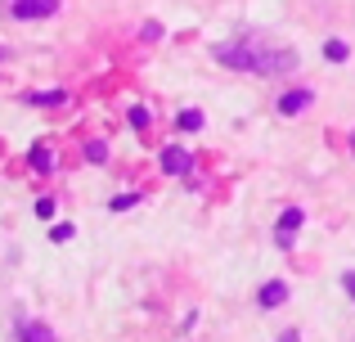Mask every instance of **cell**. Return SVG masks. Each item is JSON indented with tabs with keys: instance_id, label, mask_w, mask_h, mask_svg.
<instances>
[{
	"instance_id": "obj_1",
	"label": "cell",
	"mask_w": 355,
	"mask_h": 342,
	"mask_svg": "<svg viewBox=\"0 0 355 342\" xmlns=\"http://www.w3.org/2000/svg\"><path fill=\"white\" fill-rule=\"evenodd\" d=\"M261 50L266 45L257 41H234V45H216V63H225V68H239V72H257L261 68Z\"/></svg>"
},
{
	"instance_id": "obj_2",
	"label": "cell",
	"mask_w": 355,
	"mask_h": 342,
	"mask_svg": "<svg viewBox=\"0 0 355 342\" xmlns=\"http://www.w3.org/2000/svg\"><path fill=\"white\" fill-rule=\"evenodd\" d=\"M54 9H59V0H14L9 14L14 18H50Z\"/></svg>"
},
{
	"instance_id": "obj_3",
	"label": "cell",
	"mask_w": 355,
	"mask_h": 342,
	"mask_svg": "<svg viewBox=\"0 0 355 342\" xmlns=\"http://www.w3.org/2000/svg\"><path fill=\"white\" fill-rule=\"evenodd\" d=\"M189 167H193V158L180 149V144L162 149V171H166V176H189Z\"/></svg>"
},
{
	"instance_id": "obj_4",
	"label": "cell",
	"mask_w": 355,
	"mask_h": 342,
	"mask_svg": "<svg viewBox=\"0 0 355 342\" xmlns=\"http://www.w3.org/2000/svg\"><path fill=\"white\" fill-rule=\"evenodd\" d=\"M302 221H306L302 207H288L284 216H279V248H293V234L302 230Z\"/></svg>"
},
{
	"instance_id": "obj_5",
	"label": "cell",
	"mask_w": 355,
	"mask_h": 342,
	"mask_svg": "<svg viewBox=\"0 0 355 342\" xmlns=\"http://www.w3.org/2000/svg\"><path fill=\"white\" fill-rule=\"evenodd\" d=\"M261 307H266V311H275V307H284V302H288V284L284 280H270L266 284V289H261Z\"/></svg>"
},
{
	"instance_id": "obj_6",
	"label": "cell",
	"mask_w": 355,
	"mask_h": 342,
	"mask_svg": "<svg viewBox=\"0 0 355 342\" xmlns=\"http://www.w3.org/2000/svg\"><path fill=\"white\" fill-rule=\"evenodd\" d=\"M306 104H311V90H288V95L279 99V113H284V117H297Z\"/></svg>"
},
{
	"instance_id": "obj_7",
	"label": "cell",
	"mask_w": 355,
	"mask_h": 342,
	"mask_svg": "<svg viewBox=\"0 0 355 342\" xmlns=\"http://www.w3.org/2000/svg\"><path fill=\"white\" fill-rule=\"evenodd\" d=\"M63 90H45V95H27V104H36V108H54V104H63Z\"/></svg>"
},
{
	"instance_id": "obj_8",
	"label": "cell",
	"mask_w": 355,
	"mask_h": 342,
	"mask_svg": "<svg viewBox=\"0 0 355 342\" xmlns=\"http://www.w3.org/2000/svg\"><path fill=\"white\" fill-rule=\"evenodd\" d=\"M23 342H54V334L45 325H23Z\"/></svg>"
},
{
	"instance_id": "obj_9",
	"label": "cell",
	"mask_w": 355,
	"mask_h": 342,
	"mask_svg": "<svg viewBox=\"0 0 355 342\" xmlns=\"http://www.w3.org/2000/svg\"><path fill=\"white\" fill-rule=\"evenodd\" d=\"M347 41H329V45H324V59H329V63H342V59H347Z\"/></svg>"
},
{
	"instance_id": "obj_10",
	"label": "cell",
	"mask_w": 355,
	"mask_h": 342,
	"mask_svg": "<svg viewBox=\"0 0 355 342\" xmlns=\"http://www.w3.org/2000/svg\"><path fill=\"white\" fill-rule=\"evenodd\" d=\"M86 158H90V162H104V158H108V144H104V140H90V144H86Z\"/></svg>"
},
{
	"instance_id": "obj_11",
	"label": "cell",
	"mask_w": 355,
	"mask_h": 342,
	"mask_svg": "<svg viewBox=\"0 0 355 342\" xmlns=\"http://www.w3.org/2000/svg\"><path fill=\"white\" fill-rule=\"evenodd\" d=\"M198 126H202V113H193V108L180 113V131H198Z\"/></svg>"
},
{
	"instance_id": "obj_12",
	"label": "cell",
	"mask_w": 355,
	"mask_h": 342,
	"mask_svg": "<svg viewBox=\"0 0 355 342\" xmlns=\"http://www.w3.org/2000/svg\"><path fill=\"white\" fill-rule=\"evenodd\" d=\"M130 126H135V131H144V126H148V108H130Z\"/></svg>"
},
{
	"instance_id": "obj_13",
	"label": "cell",
	"mask_w": 355,
	"mask_h": 342,
	"mask_svg": "<svg viewBox=\"0 0 355 342\" xmlns=\"http://www.w3.org/2000/svg\"><path fill=\"white\" fill-rule=\"evenodd\" d=\"M135 203H139V194H117V198H113V212H126V207H135Z\"/></svg>"
},
{
	"instance_id": "obj_14",
	"label": "cell",
	"mask_w": 355,
	"mask_h": 342,
	"mask_svg": "<svg viewBox=\"0 0 355 342\" xmlns=\"http://www.w3.org/2000/svg\"><path fill=\"white\" fill-rule=\"evenodd\" d=\"M32 167H41V171L50 167V149H32Z\"/></svg>"
},
{
	"instance_id": "obj_15",
	"label": "cell",
	"mask_w": 355,
	"mask_h": 342,
	"mask_svg": "<svg viewBox=\"0 0 355 342\" xmlns=\"http://www.w3.org/2000/svg\"><path fill=\"white\" fill-rule=\"evenodd\" d=\"M36 216L50 221V216H54V198H41V203H36Z\"/></svg>"
},
{
	"instance_id": "obj_16",
	"label": "cell",
	"mask_w": 355,
	"mask_h": 342,
	"mask_svg": "<svg viewBox=\"0 0 355 342\" xmlns=\"http://www.w3.org/2000/svg\"><path fill=\"white\" fill-rule=\"evenodd\" d=\"M50 239H54V243H68V239H72V225H54Z\"/></svg>"
},
{
	"instance_id": "obj_17",
	"label": "cell",
	"mask_w": 355,
	"mask_h": 342,
	"mask_svg": "<svg viewBox=\"0 0 355 342\" xmlns=\"http://www.w3.org/2000/svg\"><path fill=\"white\" fill-rule=\"evenodd\" d=\"M342 284H347V293L355 298V271H347V275H342Z\"/></svg>"
},
{
	"instance_id": "obj_18",
	"label": "cell",
	"mask_w": 355,
	"mask_h": 342,
	"mask_svg": "<svg viewBox=\"0 0 355 342\" xmlns=\"http://www.w3.org/2000/svg\"><path fill=\"white\" fill-rule=\"evenodd\" d=\"M279 342H302V338H297V329H288V334H284V338H279Z\"/></svg>"
},
{
	"instance_id": "obj_19",
	"label": "cell",
	"mask_w": 355,
	"mask_h": 342,
	"mask_svg": "<svg viewBox=\"0 0 355 342\" xmlns=\"http://www.w3.org/2000/svg\"><path fill=\"white\" fill-rule=\"evenodd\" d=\"M5 59H9V50H5V45H0V63H5Z\"/></svg>"
},
{
	"instance_id": "obj_20",
	"label": "cell",
	"mask_w": 355,
	"mask_h": 342,
	"mask_svg": "<svg viewBox=\"0 0 355 342\" xmlns=\"http://www.w3.org/2000/svg\"><path fill=\"white\" fill-rule=\"evenodd\" d=\"M351 149H355V131H351Z\"/></svg>"
}]
</instances>
